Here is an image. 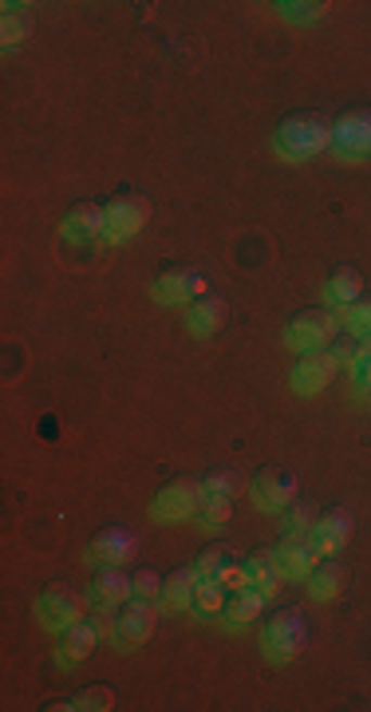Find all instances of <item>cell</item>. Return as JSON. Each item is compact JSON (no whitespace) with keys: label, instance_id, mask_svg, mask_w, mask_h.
<instances>
[{"label":"cell","instance_id":"obj_1","mask_svg":"<svg viewBox=\"0 0 371 712\" xmlns=\"http://www.w3.org/2000/svg\"><path fill=\"white\" fill-rule=\"evenodd\" d=\"M273 147L289 163H305V159L332 147V120L324 111H293V115H284L277 123Z\"/></svg>","mask_w":371,"mask_h":712},{"label":"cell","instance_id":"obj_23","mask_svg":"<svg viewBox=\"0 0 371 712\" xmlns=\"http://www.w3.org/2000/svg\"><path fill=\"white\" fill-rule=\"evenodd\" d=\"M265 602H269V594L265 590H257V586H238V590H230V602H226V622H230L233 629L257 622Z\"/></svg>","mask_w":371,"mask_h":712},{"label":"cell","instance_id":"obj_22","mask_svg":"<svg viewBox=\"0 0 371 712\" xmlns=\"http://www.w3.org/2000/svg\"><path fill=\"white\" fill-rule=\"evenodd\" d=\"M363 293V277L360 270H351V265H340V270H332L328 274V285H324V297L332 309H348L356 305Z\"/></svg>","mask_w":371,"mask_h":712},{"label":"cell","instance_id":"obj_30","mask_svg":"<svg viewBox=\"0 0 371 712\" xmlns=\"http://www.w3.org/2000/svg\"><path fill=\"white\" fill-rule=\"evenodd\" d=\"M277 12H281L284 21H293V24H312V21H320L328 12V4L324 0H284V4H277Z\"/></svg>","mask_w":371,"mask_h":712},{"label":"cell","instance_id":"obj_7","mask_svg":"<svg viewBox=\"0 0 371 712\" xmlns=\"http://www.w3.org/2000/svg\"><path fill=\"white\" fill-rule=\"evenodd\" d=\"M206 491H202V475H178V479L163 483L154 495V515L163 523H178V519H194Z\"/></svg>","mask_w":371,"mask_h":712},{"label":"cell","instance_id":"obj_2","mask_svg":"<svg viewBox=\"0 0 371 712\" xmlns=\"http://www.w3.org/2000/svg\"><path fill=\"white\" fill-rule=\"evenodd\" d=\"M305 646H308V622L296 605H284V610H277V614L265 622L261 649L273 665H289V661H296L300 653H305Z\"/></svg>","mask_w":371,"mask_h":712},{"label":"cell","instance_id":"obj_8","mask_svg":"<svg viewBox=\"0 0 371 712\" xmlns=\"http://www.w3.org/2000/svg\"><path fill=\"white\" fill-rule=\"evenodd\" d=\"M36 614H40V625H44L48 634H64L67 625L84 617V598L67 582H48L40 602H36Z\"/></svg>","mask_w":371,"mask_h":712},{"label":"cell","instance_id":"obj_16","mask_svg":"<svg viewBox=\"0 0 371 712\" xmlns=\"http://www.w3.org/2000/svg\"><path fill=\"white\" fill-rule=\"evenodd\" d=\"M226 321H230V305L218 293H206L186 305V325H190L194 337H214V333L226 329Z\"/></svg>","mask_w":371,"mask_h":712},{"label":"cell","instance_id":"obj_10","mask_svg":"<svg viewBox=\"0 0 371 712\" xmlns=\"http://www.w3.org/2000/svg\"><path fill=\"white\" fill-rule=\"evenodd\" d=\"M340 373V357L332 349H312V352H300L293 364V388L300 396H317L324 392L332 376Z\"/></svg>","mask_w":371,"mask_h":712},{"label":"cell","instance_id":"obj_21","mask_svg":"<svg viewBox=\"0 0 371 712\" xmlns=\"http://www.w3.org/2000/svg\"><path fill=\"white\" fill-rule=\"evenodd\" d=\"M281 582H284V570L277 562V550H253L250 559H245V586H257V590H265L273 598L281 590Z\"/></svg>","mask_w":371,"mask_h":712},{"label":"cell","instance_id":"obj_9","mask_svg":"<svg viewBox=\"0 0 371 712\" xmlns=\"http://www.w3.org/2000/svg\"><path fill=\"white\" fill-rule=\"evenodd\" d=\"M250 495H253V503L261 507V511H277V515H281L284 507L296 499V475L289 472V467L265 463V467H257V472H253Z\"/></svg>","mask_w":371,"mask_h":712},{"label":"cell","instance_id":"obj_14","mask_svg":"<svg viewBox=\"0 0 371 712\" xmlns=\"http://www.w3.org/2000/svg\"><path fill=\"white\" fill-rule=\"evenodd\" d=\"M312 542L320 554H340L351 542V511L348 507H328L320 511L317 526H312Z\"/></svg>","mask_w":371,"mask_h":712},{"label":"cell","instance_id":"obj_15","mask_svg":"<svg viewBox=\"0 0 371 712\" xmlns=\"http://www.w3.org/2000/svg\"><path fill=\"white\" fill-rule=\"evenodd\" d=\"M135 598V582L131 574L123 566H115V562H107V566L99 570L95 578H91V590H88V602L91 605H123Z\"/></svg>","mask_w":371,"mask_h":712},{"label":"cell","instance_id":"obj_19","mask_svg":"<svg viewBox=\"0 0 371 712\" xmlns=\"http://www.w3.org/2000/svg\"><path fill=\"white\" fill-rule=\"evenodd\" d=\"M99 646V629L88 622V617H79L72 622L60 634V665H79V661H88Z\"/></svg>","mask_w":371,"mask_h":712},{"label":"cell","instance_id":"obj_18","mask_svg":"<svg viewBox=\"0 0 371 712\" xmlns=\"http://www.w3.org/2000/svg\"><path fill=\"white\" fill-rule=\"evenodd\" d=\"M305 582H308V590H312L317 602H332V598H340V594L348 590V566H344L340 559H332V554H324Z\"/></svg>","mask_w":371,"mask_h":712},{"label":"cell","instance_id":"obj_32","mask_svg":"<svg viewBox=\"0 0 371 712\" xmlns=\"http://www.w3.org/2000/svg\"><path fill=\"white\" fill-rule=\"evenodd\" d=\"M348 369H351V380H356V388L371 396V340H360V345H356Z\"/></svg>","mask_w":371,"mask_h":712},{"label":"cell","instance_id":"obj_6","mask_svg":"<svg viewBox=\"0 0 371 712\" xmlns=\"http://www.w3.org/2000/svg\"><path fill=\"white\" fill-rule=\"evenodd\" d=\"M151 293H154V301H163V305H190V301L209 293V282L202 270H194V265H163L151 285Z\"/></svg>","mask_w":371,"mask_h":712},{"label":"cell","instance_id":"obj_24","mask_svg":"<svg viewBox=\"0 0 371 712\" xmlns=\"http://www.w3.org/2000/svg\"><path fill=\"white\" fill-rule=\"evenodd\" d=\"M226 602H230V598H226V582L202 578V582H197L190 610H194L197 617H218V614H226Z\"/></svg>","mask_w":371,"mask_h":712},{"label":"cell","instance_id":"obj_28","mask_svg":"<svg viewBox=\"0 0 371 712\" xmlns=\"http://www.w3.org/2000/svg\"><path fill=\"white\" fill-rule=\"evenodd\" d=\"M340 325L356 340H371V297H360L356 305L340 309Z\"/></svg>","mask_w":371,"mask_h":712},{"label":"cell","instance_id":"obj_12","mask_svg":"<svg viewBox=\"0 0 371 712\" xmlns=\"http://www.w3.org/2000/svg\"><path fill=\"white\" fill-rule=\"evenodd\" d=\"M154 629H158V602H151V598H131V602H123L119 625H115V637H119L123 646H142V641H151Z\"/></svg>","mask_w":371,"mask_h":712},{"label":"cell","instance_id":"obj_35","mask_svg":"<svg viewBox=\"0 0 371 712\" xmlns=\"http://www.w3.org/2000/svg\"><path fill=\"white\" fill-rule=\"evenodd\" d=\"M88 622L99 629V637H115V625H119V614H115L111 605H99V602H95V610H88Z\"/></svg>","mask_w":371,"mask_h":712},{"label":"cell","instance_id":"obj_4","mask_svg":"<svg viewBox=\"0 0 371 712\" xmlns=\"http://www.w3.org/2000/svg\"><path fill=\"white\" fill-rule=\"evenodd\" d=\"M332 151L344 163H363L371 159V108H348L332 120Z\"/></svg>","mask_w":371,"mask_h":712},{"label":"cell","instance_id":"obj_17","mask_svg":"<svg viewBox=\"0 0 371 712\" xmlns=\"http://www.w3.org/2000/svg\"><path fill=\"white\" fill-rule=\"evenodd\" d=\"M107 230V210L99 202H76V207L64 214V238L67 241H103Z\"/></svg>","mask_w":371,"mask_h":712},{"label":"cell","instance_id":"obj_34","mask_svg":"<svg viewBox=\"0 0 371 712\" xmlns=\"http://www.w3.org/2000/svg\"><path fill=\"white\" fill-rule=\"evenodd\" d=\"M111 701H115V692L103 689V685H99V689H84L72 697V704L84 712H103V709H111Z\"/></svg>","mask_w":371,"mask_h":712},{"label":"cell","instance_id":"obj_31","mask_svg":"<svg viewBox=\"0 0 371 712\" xmlns=\"http://www.w3.org/2000/svg\"><path fill=\"white\" fill-rule=\"evenodd\" d=\"M194 519L202 526H226L233 519V499H214V495H206Z\"/></svg>","mask_w":371,"mask_h":712},{"label":"cell","instance_id":"obj_3","mask_svg":"<svg viewBox=\"0 0 371 712\" xmlns=\"http://www.w3.org/2000/svg\"><path fill=\"white\" fill-rule=\"evenodd\" d=\"M340 333V313L336 309H300L289 317L284 325V345L293 352H312V349H328Z\"/></svg>","mask_w":371,"mask_h":712},{"label":"cell","instance_id":"obj_20","mask_svg":"<svg viewBox=\"0 0 371 712\" xmlns=\"http://www.w3.org/2000/svg\"><path fill=\"white\" fill-rule=\"evenodd\" d=\"M197 582H202L197 566H175L170 574H166V578H163V605L170 610V614H182V610H190Z\"/></svg>","mask_w":371,"mask_h":712},{"label":"cell","instance_id":"obj_27","mask_svg":"<svg viewBox=\"0 0 371 712\" xmlns=\"http://www.w3.org/2000/svg\"><path fill=\"white\" fill-rule=\"evenodd\" d=\"M28 33H33V12L24 9V4H4V21H0V40H4V48L21 45Z\"/></svg>","mask_w":371,"mask_h":712},{"label":"cell","instance_id":"obj_11","mask_svg":"<svg viewBox=\"0 0 371 712\" xmlns=\"http://www.w3.org/2000/svg\"><path fill=\"white\" fill-rule=\"evenodd\" d=\"M273 550H277V562H281V570H284V578H308L312 566L320 562L312 530H284V538Z\"/></svg>","mask_w":371,"mask_h":712},{"label":"cell","instance_id":"obj_13","mask_svg":"<svg viewBox=\"0 0 371 712\" xmlns=\"http://www.w3.org/2000/svg\"><path fill=\"white\" fill-rule=\"evenodd\" d=\"M88 554L99 562H115V566H123V562H131L135 554H139V530L127 523L103 526V530L91 538Z\"/></svg>","mask_w":371,"mask_h":712},{"label":"cell","instance_id":"obj_5","mask_svg":"<svg viewBox=\"0 0 371 712\" xmlns=\"http://www.w3.org/2000/svg\"><path fill=\"white\" fill-rule=\"evenodd\" d=\"M103 210H107L103 241H131L151 222V198L139 195V190H119Z\"/></svg>","mask_w":371,"mask_h":712},{"label":"cell","instance_id":"obj_25","mask_svg":"<svg viewBox=\"0 0 371 712\" xmlns=\"http://www.w3.org/2000/svg\"><path fill=\"white\" fill-rule=\"evenodd\" d=\"M238 554H233L230 547H226V542H214V547H206L202 550V554H197V574H202V578H226V574H230L233 566H238Z\"/></svg>","mask_w":371,"mask_h":712},{"label":"cell","instance_id":"obj_29","mask_svg":"<svg viewBox=\"0 0 371 712\" xmlns=\"http://www.w3.org/2000/svg\"><path fill=\"white\" fill-rule=\"evenodd\" d=\"M281 515H284V530H312L317 519H320V507L308 503V499H293Z\"/></svg>","mask_w":371,"mask_h":712},{"label":"cell","instance_id":"obj_33","mask_svg":"<svg viewBox=\"0 0 371 712\" xmlns=\"http://www.w3.org/2000/svg\"><path fill=\"white\" fill-rule=\"evenodd\" d=\"M135 582V598H151V602H163V574L151 566H142L139 574H131Z\"/></svg>","mask_w":371,"mask_h":712},{"label":"cell","instance_id":"obj_26","mask_svg":"<svg viewBox=\"0 0 371 712\" xmlns=\"http://www.w3.org/2000/svg\"><path fill=\"white\" fill-rule=\"evenodd\" d=\"M202 491L214 495V499H233L238 491H245V475L233 472V467H209L202 475Z\"/></svg>","mask_w":371,"mask_h":712}]
</instances>
